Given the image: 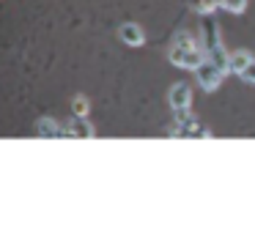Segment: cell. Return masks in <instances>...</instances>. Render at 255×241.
Instances as JSON below:
<instances>
[{"label":"cell","mask_w":255,"mask_h":241,"mask_svg":"<svg viewBox=\"0 0 255 241\" xmlns=\"http://www.w3.org/2000/svg\"><path fill=\"white\" fill-rule=\"evenodd\" d=\"M220 25H217L211 16H206L203 25H200V44H203V58L211 60L214 66H220L222 71H228V49L222 44L220 36Z\"/></svg>","instance_id":"7a4b0ae2"},{"label":"cell","mask_w":255,"mask_h":241,"mask_svg":"<svg viewBox=\"0 0 255 241\" xmlns=\"http://www.w3.org/2000/svg\"><path fill=\"white\" fill-rule=\"evenodd\" d=\"M118 36H121V41L129 44V47H143V44H145L143 27L134 25V22H124V25L118 27Z\"/></svg>","instance_id":"5b68a950"},{"label":"cell","mask_w":255,"mask_h":241,"mask_svg":"<svg viewBox=\"0 0 255 241\" xmlns=\"http://www.w3.org/2000/svg\"><path fill=\"white\" fill-rule=\"evenodd\" d=\"M173 66L178 69H187V71H195L200 63H203V44H198L189 33H178L170 44V52H167Z\"/></svg>","instance_id":"6da1fadb"},{"label":"cell","mask_w":255,"mask_h":241,"mask_svg":"<svg viewBox=\"0 0 255 241\" xmlns=\"http://www.w3.org/2000/svg\"><path fill=\"white\" fill-rule=\"evenodd\" d=\"M72 110H74V115H83V118H88V110H91V102L80 93V96H74V102H72Z\"/></svg>","instance_id":"9c48e42d"},{"label":"cell","mask_w":255,"mask_h":241,"mask_svg":"<svg viewBox=\"0 0 255 241\" xmlns=\"http://www.w3.org/2000/svg\"><path fill=\"white\" fill-rule=\"evenodd\" d=\"M225 74L228 71H222L220 66H214L211 63V60H206L203 58V63L198 66V69H195V77H198V85L203 88V91H217V88L222 85V80H225Z\"/></svg>","instance_id":"3957f363"},{"label":"cell","mask_w":255,"mask_h":241,"mask_svg":"<svg viewBox=\"0 0 255 241\" xmlns=\"http://www.w3.org/2000/svg\"><path fill=\"white\" fill-rule=\"evenodd\" d=\"M220 8L231 11V14H242L247 8V0H220Z\"/></svg>","instance_id":"30bf717a"},{"label":"cell","mask_w":255,"mask_h":241,"mask_svg":"<svg viewBox=\"0 0 255 241\" xmlns=\"http://www.w3.org/2000/svg\"><path fill=\"white\" fill-rule=\"evenodd\" d=\"M239 77H242L244 82H253V85H255V60H253V63H250V66H247V69H244Z\"/></svg>","instance_id":"8fae6325"},{"label":"cell","mask_w":255,"mask_h":241,"mask_svg":"<svg viewBox=\"0 0 255 241\" xmlns=\"http://www.w3.org/2000/svg\"><path fill=\"white\" fill-rule=\"evenodd\" d=\"M36 134L44 137V140H55V137H63V126H58L55 118H39V123H36Z\"/></svg>","instance_id":"ba28073f"},{"label":"cell","mask_w":255,"mask_h":241,"mask_svg":"<svg viewBox=\"0 0 255 241\" xmlns=\"http://www.w3.org/2000/svg\"><path fill=\"white\" fill-rule=\"evenodd\" d=\"M63 137H96V131L83 115H74V118L63 126Z\"/></svg>","instance_id":"8992f818"},{"label":"cell","mask_w":255,"mask_h":241,"mask_svg":"<svg viewBox=\"0 0 255 241\" xmlns=\"http://www.w3.org/2000/svg\"><path fill=\"white\" fill-rule=\"evenodd\" d=\"M255 60L253 52H247V49H239V52H228V71H233V74H242L244 69H247L250 63Z\"/></svg>","instance_id":"52a82bcc"},{"label":"cell","mask_w":255,"mask_h":241,"mask_svg":"<svg viewBox=\"0 0 255 241\" xmlns=\"http://www.w3.org/2000/svg\"><path fill=\"white\" fill-rule=\"evenodd\" d=\"M167 102L173 110H189L192 107V88L187 82H176V85L167 91Z\"/></svg>","instance_id":"277c9868"}]
</instances>
